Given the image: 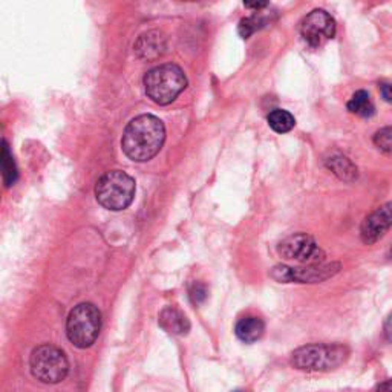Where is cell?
Segmentation results:
<instances>
[{
  "instance_id": "277c9868",
  "label": "cell",
  "mask_w": 392,
  "mask_h": 392,
  "mask_svg": "<svg viewBox=\"0 0 392 392\" xmlns=\"http://www.w3.org/2000/svg\"><path fill=\"white\" fill-rule=\"evenodd\" d=\"M135 181L123 170H110L95 186V198L99 204L112 212L128 209L135 198Z\"/></svg>"
},
{
  "instance_id": "603a6c76",
  "label": "cell",
  "mask_w": 392,
  "mask_h": 392,
  "mask_svg": "<svg viewBox=\"0 0 392 392\" xmlns=\"http://www.w3.org/2000/svg\"><path fill=\"white\" fill-rule=\"evenodd\" d=\"M377 392H392V380H386L384 383H382L379 388H377Z\"/></svg>"
},
{
  "instance_id": "8992f818",
  "label": "cell",
  "mask_w": 392,
  "mask_h": 392,
  "mask_svg": "<svg viewBox=\"0 0 392 392\" xmlns=\"http://www.w3.org/2000/svg\"><path fill=\"white\" fill-rule=\"evenodd\" d=\"M33 375L43 383H58L66 379L69 373V361L65 352L53 345H42L31 354Z\"/></svg>"
},
{
  "instance_id": "5b68a950",
  "label": "cell",
  "mask_w": 392,
  "mask_h": 392,
  "mask_svg": "<svg viewBox=\"0 0 392 392\" xmlns=\"http://www.w3.org/2000/svg\"><path fill=\"white\" fill-rule=\"evenodd\" d=\"M101 330V313L94 303H80L72 309L66 322V334L77 348H90L97 340Z\"/></svg>"
},
{
  "instance_id": "cb8c5ba5",
  "label": "cell",
  "mask_w": 392,
  "mask_h": 392,
  "mask_svg": "<svg viewBox=\"0 0 392 392\" xmlns=\"http://www.w3.org/2000/svg\"><path fill=\"white\" fill-rule=\"evenodd\" d=\"M269 3L267 2H262V3H246L247 8H255V10H261V8H265Z\"/></svg>"
},
{
  "instance_id": "d4e9b609",
  "label": "cell",
  "mask_w": 392,
  "mask_h": 392,
  "mask_svg": "<svg viewBox=\"0 0 392 392\" xmlns=\"http://www.w3.org/2000/svg\"><path fill=\"white\" fill-rule=\"evenodd\" d=\"M236 392H244V391H236Z\"/></svg>"
},
{
  "instance_id": "2e32d148",
  "label": "cell",
  "mask_w": 392,
  "mask_h": 392,
  "mask_svg": "<svg viewBox=\"0 0 392 392\" xmlns=\"http://www.w3.org/2000/svg\"><path fill=\"white\" fill-rule=\"evenodd\" d=\"M267 121H269L270 128L275 132H278V134H285V132H290L296 126L294 117L288 112V110H284V109L271 110L267 117Z\"/></svg>"
},
{
  "instance_id": "44dd1931",
  "label": "cell",
  "mask_w": 392,
  "mask_h": 392,
  "mask_svg": "<svg viewBox=\"0 0 392 392\" xmlns=\"http://www.w3.org/2000/svg\"><path fill=\"white\" fill-rule=\"evenodd\" d=\"M380 94L384 101L392 103V85H382L380 86Z\"/></svg>"
},
{
  "instance_id": "7c38bea8",
  "label": "cell",
  "mask_w": 392,
  "mask_h": 392,
  "mask_svg": "<svg viewBox=\"0 0 392 392\" xmlns=\"http://www.w3.org/2000/svg\"><path fill=\"white\" fill-rule=\"evenodd\" d=\"M160 325L161 328L170 332V334H187L190 330V323L187 321V317L184 316L180 309H176L173 307H167L161 312L160 314Z\"/></svg>"
},
{
  "instance_id": "9c48e42d",
  "label": "cell",
  "mask_w": 392,
  "mask_h": 392,
  "mask_svg": "<svg viewBox=\"0 0 392 392\" xmlns=\"http://www.w3.org/2000/svg\"><path fill=\"white\" fill-rule=\"evenodd\" d=\"M300 34L309 48H321L336 35V22L327 11L314 10L303 19Z\"/></svg>"
},
{
  "instance_id": "ffe728a7",
  "label": "cell",
  "mask_w": 392,
  "mask_h": 392,
  "mask_svg": "<svg viewBox=\"0 0 392 392\" xmlns=\"http://www.w3.org/2000/svg\"><path fill=\"white\" fill-rule=\"evenodd\" d=\"M190 298L194 300V303L199 305V303H203L207 298V288L204 284L201 282H195L190 288Z\"/></svg>"
},
{
  "instance_id": "52a82bcc",
  "label": "cell",
  "mask_w": 392,
  "mask_h": 392,
  "mask_svg": "<svg viewBox=\"0 0 392 392\" xmlns=\"http://www.w3.org/2000/svg\"><path fill=\"white\" fill-rule=\"evenodd\" d=\"M278 253L288 261H296L300 264H322L325 259V251L319 247L313 236L307 233H296L288 236L287 239L278 246Z\"/></svg>"
},
{
  "instance_id": "7402d4cb",
  "label": "cell",
  "mask_w": 392,
  "mask_h": 392,
  "mask_svg": "<svg viewBox=\"0 0 392 392\" xmlns=\"http://www.w3.org/2000/svg\"><path fill=\"white\" fill-rule=\"evenodd\" d=\"M384 336H386L388 342L392 343V314L384 322Z\"/></svg>"
},
{
  "instance_id": "d6986e66",
  "label": "cell",
  "mask_w": 392,
  "mask_h": 392,
  "mask_svg": "<svg viewBox=\"0 0 392 392\" xmlns=\"http://www.w3.org/2000/svg\"><path fill=\"white\" fill-rule=\"evenodd\" d=\"M374 144L384 153L392 155V128H383L374 135Z\"/></svg>"
},
{
  "instance_id": "e0dca14e",
  "label": "cell",
  "mask_w": 392,
  "mask_h": 392,
  "mask_svg": "<svg viewBox=\"0 0 392 392\" xmlns=\"http://www.w3.org/2000/svg\"><path fill=\"white\" fill-rule=\"evenodd\" d=\"M2 172H3V182L5 187H11L14 182L17 180V169H16V162H14L12 153L10 151L8 144L6 142L2 143Z\"/></svg>"
},
{
  "instance_id": "7a4b0ae2",
  "label": "cell",
  "mask_w": 392,
  "mask_h": 392,
  "mask_svg": "<svg viewBox=\"0 0 392 392\" xmlns=\"http://www.w3.org/2000/svg\"><path fill=\"white\" fill-rule=\"evenodd\" d=\"M350 357L348 346L340 343H313L300 346L291 354V365L300 371L325 373L343 365Z\"/></svg>"
},
{
  "instance_id": "8fae6325",
  "label": "cell",
  "mask_w": 392,
  "mask_h": 392,
  "mask_svg": "<svg viewBox=\"0 0 392 392\" xmlns=\"http://www.w3.org/2000/svg\"><path fill=\"white\" fill-rule=\"evenodd\" d=\"M166 49L164 35L158 31L146 33L135 43V53L142 58H157Z\"/></svg>"
},
{
  "instance_id": "9a60e30c",
  "label": "cell",
  "mask_w": 392,
  "mask_h": 392,
  "mask_svg": "<svg viewBox=\"0 0 392 392\" xmlns=\"http://www.w3.org/2000/svg\"><path fill=\"white\" fill-rule=\"evenodd\" d=\"M346 106L350 112L364 118H371L375 114V108L366 91H357L352 95V99L348 101Z\"/></svg>"
},
{
  "instance_id": "ba28073f",
  "label": "cell",
  "mask_w": 392,
  "mask_h": 392,
  "mask_svg": "<svg viewBox=\"0 0 392 392\" xmlns=\"http://www.w3.org/2000/svg\"><path fill=\"white\" fill-rule=\"evenodd\" d=\"M339 270H340L339 262L313 264L308 265L305 269H291V267H285V265H278V267L271 270L270 276L280 284H290V282L317 284L337 275Z\"/></svg>"
},
{
  "instance_id": "4fadbf2b",
  "label": "cell",
  "mask_w": 392,
  "mask_h": 392,
  "mask_svg": "<svg viewBox=\"0 0 392 392\" xmlns=\"http://www.w3.org/2000/svg\"><path fill=\"white\" fill-rule=\"evenodd\" d=\"M264 331H265V325L262 319H259V317H255V316L242 317V319L236 323V328H235L236 336H238V339L246 343L256 342V340H259L264 336Z\"/></svg>"
},
{
  "instance_id": "6da1fadb",
  "label": "cell",
  "mask_w": 392,
  "mask_h": 392,
  "mask_svg": "<svg viewBox=\"0 0 392 392\" xmlns=\"http://www.w3.org/2000/svg\"><path fill=\"white\" fill-rule=\"evenodd\" d=\"M166 139V128L158 117L144 114L135 117L128 126L121 138V147L126 157L135 162H146L157 155Z\"/></svg>"
},
{
  "instance_id": "30bf717a",
  "label": "cell",
  "mask_w": 392,
  "mask_h": 392,
  "mask_svg": "<svg viewBox=\"0 0 392 392\" xmlns=\"http://www.w3.org/2000/svg\"><path fill=\"white\" fill-rule=\"evenodd\" d=\"M392 227V201L383 204L379 209L374 210L369 216L365 218L364 224L360 227L361 241L366 246H373L379 239H382Z\"/></svg>"
},
{
  "instance_id": "ac0fdd59",
  "label": "cell",
  "mask_w": 392,
  "mask_h": 392,
  "mask_svg": "<svg viewBox=\"0 0 392 392\" xmlns=\"http://www.w3.org/2000/svg\"><path fill=\"white\" fill-rule=\"evenodd\" d=\"M265 20L261 16H251V17H246L239 22V26H238V31L241 34L242 39H248V37L256 33L257 29H261L262 26H265Z\"/></svg>"
},
{
  "instance_id": "5bb4252c",
  "label": "cell",
  "mask_w": 392,
  "mask_h": 392,
  "mask_svg": "<svg viewBox=\"0 0 392 392\" xmlns=\"http://www.w3.org/2000/svg\"><path fill=\"white\" fill-rule=\"evenodd\" d=\"M327 166L328 169H331V172L337 175L340 180L346 181V182H352L357 180L359 176V170L357 167L352 164V162L342 157V155H336V157H331L327 161Z\"/></svg>"
},
{
  "instance_id": "3957f363",
  "label": "cell",
  "mask_w": 392,
  "mask_h": 392,
  "mask_svg": "<svg viewBox=\"0 0 392 392\" xmlns=\"http://www.w3.org/2000/svg\"><path fill=\"white\" fill-rule=\"evenodd\" d=\"M146 95L160 106L170 105L186 90L187 78L178 65L166 63L147 71L144 76Z\"/></svg>"
}]
</instances>
